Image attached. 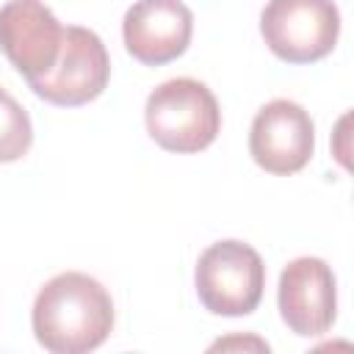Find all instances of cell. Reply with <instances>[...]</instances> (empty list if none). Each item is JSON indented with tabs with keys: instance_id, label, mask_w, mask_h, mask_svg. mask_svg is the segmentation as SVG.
Masks as SVG:
<instances>
[{
	"instance_id": "10",
	"label": "cell",
	"mask_w": 354,
	"mask_h": 354,
	"mask_svg": "<svg viewBox=\"0 0 354 354\" xmlns=\"http://www.w3.org/2000/svg\"><path fill=\"white\" fill-rule=\"evenodd\" d=\"M33 141V124L28 111L0 86V163L19 160Z\"/></svg>"
},
{
	"instance_id": "3",
	"label": "cell",
	"mask_w": 354,
	"mask_h": 354,
	"mask_svg": "<svg viewBox=\"0 0 354 354\" xmlns=\"http://www.w3.org/2000/svg\"><path fill=\"white\" fill-rule=\"evenodd\" d=\"M194 285L213 315H249L263 299L266 266L249 243L235 238L216 241L199 254Z\"/></svg>"
},
{
	"instance_id": "2",
	"label": "cell",
	"mask_w": 354,
	"mask_h": 354,
	"mask_svg": "<svg viewBox=\"0 0 354 354\" xmlns=\"http://www.w3.org/2000/svg\"><path fill=\"white\" fill-rule=\"evenodd\" d=\"M147 130L169 152H202L221 130V111L213 91L194 77L160 83L144 105Z\"/></svg>"
},
{
	"instance_id": "8",
	"label": "cell",
	"mask_w": 354,
	"mask_h": 354,
	"mask_svg": "<svg viewBox=\"0 0 354 354\" xmlns=\"http://www.w3.org/2000/svg\"><path fill=\"white\" fill-rule=\"evenodd\" d=\"M277 301L282 321L301 337L324 335L337 315V285L321 257H296L279 274Z\"/></svg>"
},
{
	"instance_id": "4",
	"label": "cell",
	"mask_w": 354,
	"mask_h": 354,
	"mask_svg": "<svg viewBox=\"0 0 354 354\" xmlns=\"http://www.w3.org/2000/svg\"><path fill=\"white\" fill-rule=\"evenodd\" d=\"M268 50L288 64H313L335 50L340 11L332 0H268L260 14Z\"/></svg>"
},
{
	"instance_id": "5",
	"label": "cell",
	"mask_w": 354,
	"mask_h": 354,
	"mask_svg": "<svg viewBox=\"0 0 354 354\" xmlns=\"http://www.w3.org/2000/svg\"><path fill=\"white\" fill-rule=\"evenodd\" d=\"M111 77V58L102 44V39L80 25H69L64 30V44L55 66L28 86L36 97L61 105L75 108L97 100Z\"/></svg>"
},
{
	"instance_id": "7",
	"label": "cell",
	"mask_w": 354,
	"mask_h": 354,
	"mask_svg": "<svg viewBox=\"0 0 354 354\" xmlns=\"http://www.w3.org/2000/svg\"><path fill=\"white\" fill-rule=\"evenodd\" d=\"M64 30L41 0H8L0 8V50L28 83L55 66Z\"/></svg>"
},
{
	"instance_id": "6",
	"label": "cell",
	"mask_w": 354,
	"mask_h": 354,
	"mask_svg": "<svg viewBox=\"0 0 354 354\" xmlns=\"http://www.w3.org/2000/svg\"><path fill=\"white\" fill-rule=\"evenodd\" d=\"M315 149V127L310 113L293 100L266 102L249 130V152L254 163L271 174L301 171Z\"/></svg>"
},
{
	"instance_id": "9",
	"label": "cell",
	"mask_w": 354,
	"mask_h": 354,
	"mask_svg": "<svg viewBox=\"0 0 354 354\" xmlns=\"http://www.w3.org/2000/svg\"><path fill=\"white\" fill-rule=\"evenodd\" d=\"M191 33L194 14L183 0H138L122 19L127 53L147 66L180 58L188 50Z\"/></svg>"
},
{
	"instance_id": "1",
	"label": "cell",
	"mask_w": 354,
	"mask_h": 354,
	"mask_svg": "<svg viewBox=\"0 0 354 354\" xmlns=\"http://www.w3.org/2000/svg\"><path fill=\"white\" fill-rule=\"evenodd\" d=\"M33 335L53 354H86L113 329L111 293L88 274L64 271L44 282L33 301Z\"/></svg>"
}]
</instances>
